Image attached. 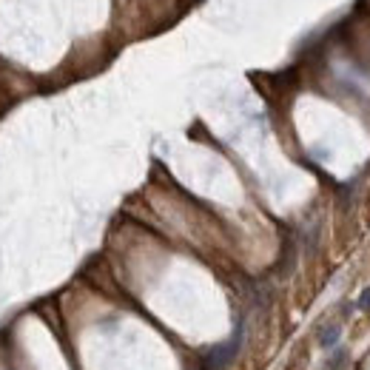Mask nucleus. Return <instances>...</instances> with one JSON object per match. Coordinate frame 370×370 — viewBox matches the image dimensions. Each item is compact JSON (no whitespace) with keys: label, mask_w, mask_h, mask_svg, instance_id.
<instances>
[{"label":"nucleus","mask_w":370,"mask_h":370,"mask_svg":"<svg viewBox=\"0 0 370 370\" xmlns=\"http://www.w3.org/2000/svg\"><path fill=\"white\" fill-rule=\"evenodd\" d=\"M345 356H347V354H345V350H336V354H334V356H330V359H327V367H330V370H339V367L345 365Z\"/></svg>","instance_id":"3"},{"label":"nucleus","mask_w":370,"mask_h":370,"mask_svg":"<svg viewBox=\"0 0 370 370\" xmlns=\"http://www.w3.org/2000/svg\"><path fill=\"white\" fill-rule=\"evenodd\" d=\"M339 339H342L339 325H327V327L322 330V336H319V345H322V347H334V345H339Z\"/></svg>","instance_id":"2"},{"label":"nucleus","mask_w":370,"mask_h":370,"mask_svg":"<svg viewBox=\"0 0 370 370\" xmlns=\"http://www.w3.org/2000/svg\"><path fill=\"white\" fill-rule=\"evenodd\" d=\"M356 308H359V310H367V314H370V288H365L362 294H359V299H356Z\"/></svg>","instance_id":"4"},{"label":"nucleus","mask_w":370,"mask_h":370,"mask_svg":"<svg viewBox=\"0 0 370 370\" xmlns=\"http://www.w3.org/2000/svg\"><path fill=\"white\" fill-rule=\"evenodd\" d=\"M240 347H242V327H237V330L231 334V339H228V342L217 345V347H213L211 354L205 356L208 367H211V370H225V367H231V365H233V359L240 356Z\"/></svg>","instance_id":"1"}]
</instances>
